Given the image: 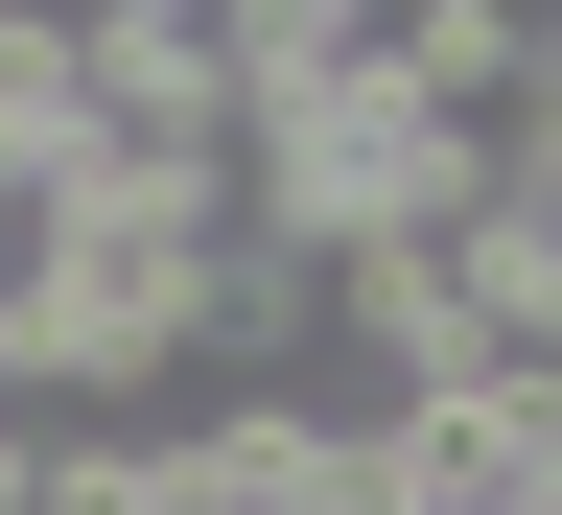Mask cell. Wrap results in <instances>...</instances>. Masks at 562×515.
I'll list each match as a JSON object with an SVG mask.
<instances>
[{"instance_id": "6da1fadb", "label": "cell", "mask_w": 562, "mask_h": 515, "mask_svg": "<svg viewBox=\"0 0 562 515\" xmlns=\"http://www.w3.org/2000/svg\"><path fill=\"white\" fill-rule=\"evenodd\" d=\"M258 188L351 258V235H398V211H469V188H492V117H446V94L375 47V70H328V94H281V117H258Z\"/></svg>"}, {"instance_id": "7a4b0ae2", "label": "cell", "mask_w": 562, "mask_h": 515, "mask_svg": "<svg viewBox=\"0 0 562 515\" xmlns=\"http://www.w3.org/2000/svg\"><path fill=\"white\" fill-rule=\"evenodd\" d=\"M0 515H117V422H24L0 446Z\"/></svg>"}, {"instance_id": "3957f363", "label": "cell", "mask_w": 562, "mask_h": 515, "mask_svg": "<svg viewBox=\"0 0 562 515\" xmlns=\"http://www.w3.org/2000/svg\"><path fill=\"white\" fill-rule=\"evenodd\" d=\"M492 188H516V211H562V70H539L516 117H492Z\"/></svg>"}]
</instances>
